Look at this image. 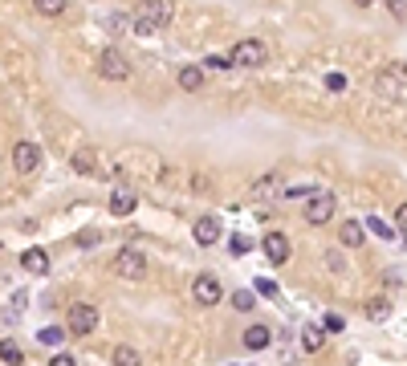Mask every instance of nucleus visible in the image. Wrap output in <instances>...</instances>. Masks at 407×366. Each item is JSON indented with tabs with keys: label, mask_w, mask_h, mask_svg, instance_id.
Here are the masks:
<instances>
[{
	"label": "nucleus",
	"mask_w": 407,
	"mask_h": 366,
	"mask_svg": "<svg viewBox=\"0 0 407 366\" xmlns=\"http://www.w3.org/2000/svg\"><path fill=\"white\" fill-rule=\"evenodd\" d=\"M114 273L123 277V281H143V277H147V257H143L138 248H123V252L114 257Z\"/></svg>",
	"instance_id": "obj_7"
},
{
	"label": "nucleus",
	"mask_w": 407,
	"mask_h": 366,
	"mask_svg": "<svg viewBox=\"0 0 407 366\" xmlns=\"http://www.w3.org/2000/svg\"><path fill=\"white\" fill-rule=\"evenodd\" d=\"M257 293H265V297H277V281L261 277V281H257Z\"/></svg>",
	"instance_id": "obj_32"
},
{
	"label": "nucleus",
	"mask_w": 407,
	"mask_h": 366,
	"mask_svg": "<svg viewBox=\"0 0 407 366\" xmlns=\"http://www.w3.org/2000/svg\"><path fill=\"white\" fill-rule=\"evenodd\" d=\"M176 82H180V90H187V94L204 90V69H200V65H183L180 74H176Z\"/></svg>",
	"instance_id": "obj_16"
},
{
	"label": "nucleus",
	"mask_w": 407,
	"mask_h": 366,
	"mask_svg": "<svg viewBox=\"0 0 407 366\" xmlns=\"http://www.w3.org/2000/svg\"><path fill=\"white\" fill-rule=\"evenodd\" d=\"M37 338H41L45 346H57V342H65V330H57V325H45V330H41Z\"/></svg>",
	"instance_id": "obj_25"
},
{
	"label": "nucleus",
	"mask_w": 407,
	"mask_h": 366,
	"mask_svg": "<svg viewBox=\"0 0 407 366\" xmlns=\"http://www.w3.org/2000/svg\"><path fill=\"white\" fill-rule=\"evenodd\" d=\"M114 366H143V354L135 346H114Z\"/></svg>",
	"instance_id": "obj_19"
},
{
	"label": "nucleus",
	"mask_w": 407,
	"mask_h": 366,
	"mask_svg": "<svg viewBox=\"0 0 407 366\" xmlns=\"http://www.w3.org/2000/svg\"><path fill=\"white\" fill-rule=\"evenodd\" d=\"M228 57H232V65H240V69H261V65H265V57H269V49L261 45L257 37H244V41H236V45H232Z\"/></svg>",
	"instance_id": "obj_4"
},
{
	"label": "nucleus",
	"mask_w": 407,
	"mask_h": 366,
	"mask_svg": "<svg viewBox=\"0 0 407 366\" xmlns=\"http://www.w3.org/2000/svg\"><path fill=\"white\" fill-rule=\"evenodd\" d=\"M240 342H244V350H253V354H257V350H265V346L273 342V330H269V325H249V330L240 334Z\"/></svg>",
	"instance_id": "obj_14"
},
{
	"label": "nucleus",
	"mask_w": 407,
	"mask_h": 366,
	"mask_svg": "<svg viewBox=\"0 0 407 366\" xmlns=\"http://www.w3.org/2000/svg\"><path fill=\"white\" fill-rule=\"evenodd\" d=\"M375 90L379 94H407V61H391L387 69L375 74Z\"/></svg>",
	"instance_id": "obj_6"
},
{
	"label": "nucleus",
	"mask_w": 407,
	"mask_h": 366,
	"mask_svg": "<svg viewBox=\"0 0 407 366\" xmlns=\"http://www.w3.org/2000/svg\"><path fill=\"white\" fill-rule=\"evenodd\" d=\"M366 232H375L379 240H391V236H395V232H391V224H383L379 216H371V220H366Z\"/></svg>",
	"instance_id": "obj_24"
},
{
	"label": "nucleus",
	"mask_w": 407,
	"mask_h": 366,
	"mask_svg": "<svg viewBox=\"0 0 407 366\" xmlns=\"http://www.w3.org/2000/svg\"><path fill=\"white\" fill-rule=\"evenodd\" d=\"M326 90L342 94V90H346V78H342V74H326Z\"/></svg>",
	"instance_id": "obj_27"
},
{
	"label": "nucleus",
	"mask_w": 407,
	"mask_h": 366,
	"mask_svg": "<svg viewBox=\"0 0 407 366\" xmlns=\"http://www.w3.org/2000/svg\"><path fill=\"white\" fill-rule=\"evenodd\" d=\"M176 21V4L171 0H138L135 8V29L138 33H159Z\"/></svg>",
	"instance_id": "obj_1"
},
{
	"label": "nucleus",
	"mask_w": 407,
	"mask_h": 366,
	"mask_svg": "<svg viewBox=\"0 0 407 366\" xmlns=\"http://www.w3.org/2000/svg\"><path fill=\"white\" fill-rule=\"evenodd\" d=\"M0 363L4 366H21L25 363V350H21L12 338H4V342H0Z\"/></svg>",
	"instance_id": "obj_18"
},
{
	"label": "nucleus",
	"mask_w": 407,
	"mask_h": 366,
	"mask_svg": "<svg viewBox=\"0 0 407 366\" xmlns=\"http://www.w3.org/2000/svg\"><path fill=\"white\" fill-rule=\"evenodd\" d=\"M334 212H338V200H334L330 191H314V195L306 200V208H302V216H306V224H314V228H322V224H330V220H334Z\"/></svg>",
	"instance_id": "obj_3"
},
{
	"label": "nucleus",
	"mask_w": 407,
	"mask_h": 366,
	"mask_svg": "<svg viewBox=\"0 0 407 366\" xmlns=\"http://www.w3.org/2000/svg\"><path fill=\"white\" fill-rule=\"evenodd\" d=\"M191 236H196V244H200V248H212V244L225 236V224H220L216 216H200V220L191 224Z\"/></svg>",
	"instance_id": "obj_10"
},
{
	"label": "nucleus",
	"mask_w": 407,
	"mask_h": 366,
	"mask_svg": "<svg viewBox=\"0 0 407 366\" xmlns=\"http://www.w3.org/2000/svg\"><path fill=\"white\" fill-rule=\"evenodd\" d=\"M387 314H391V301H387V297H371V301H366V318L371 321H383Z\"/></svg>",
	"instance_id": "obj_20"
},
{
	"label": "nucleus",
	"mask_w": 407,
	"mask_h": 366,
	"mask_svg": "<svg viewBox=\"0 0 407 366\" xmlns=\"http://www.w3.org/2000/svg\"><path fill=\"white\" fill-rule=\"evenodd\" d=\"M138 208V195L131 183H114V191H110V216H131Z\"/></svg>",
	"instance_id": "obj_11"
},
{
	"label": "nucleus",
	"mask_w": 407,
	"mask_h": 366,
	"mask_svg": "<svg viewBox=\"0 0 407 366\" xmlns=\"http://www.w3.org/2000/svg\"><path fill=\"white\" fill-rule=\"evenodd\" d=\"M342 325L346 321L338 318V314H326V321H322V330H330V334H342Z\"/></svg>",
	"instance_id": "obj_29"
},
{
	"label": "nucleus",
	"mask_w": 407,
	"mask_h": 366,
	"mask_svg": "<svg viewBox=\"0 0 407 366\" xmlns=\"http://www.w3.org/2000/svg\"><path fill=\"white\" fill-rule=\"evenodd\" d=\"M338 240H342V248H362V244H366V224L346 220V224L338 228Z\"/></svg>",
	"instance_id": "obj_15"
},
{
	"label": "nucleus",
	"mask_w": 407,
	"mask_h": 366,
	"mask_svg": "<svg viewBox=\"0 0 407 366\" xmlns=\"http://www.w3.org/2000/svg\"><path fill=\"white\" fill-rule=\"evenodd\" d=\"M98 305H90V301H78V305H70L65 310V330L70 334H78V338H86V334H94L98 330Z\"/></svg>",
	"instance_id": "obj_2"
},
{
	"label": "nucleus",
	"mask_w": 407,
	"mask_h": 366,
	"mask_svg": "<svg viewBox=\"0 0 407 366\" xmlns=\"http://www.w3.org/2000/svg\"><path fill=\"white\" fill-rule=\"evenodd\" d=\"M74 167H78L82 175H90V171H94V155H90V151H78V155H74Z\"/></svg>",
	"instance_id": "obj_26"
},
{
	"label": "nucleus",
	"mask_w": 407,
	"mask_h": 366,
	"mask_svg": "<svg viewBox=\"0 0 407 366\" xmlns=\"http://www.w3.org/2000/svg\"><path fill=\"white\" fill-rule=\"evenodd\" d=\"M322 342H326V330H322V325H306V330H302V350H306V354H317Z\"/></svg>",
	"instance_id": "obj_17"
},
{
	"label": "nucleus",
	"mask_w": 407,
	"mask_h": 366,
	"mask_svg": "<svg viewBox=\"0 0 407 366\" xmlns=\"http://www.w3.org/2000/svg\"><path fill=\"white\" fill-rule=\"evenodd\" d=\"M228 244H232V257H244V252H249V248H253V244H249V240H244V236H232V240H228Z\"/></svg>",
	"instance_id": "obj_30"
},
{
	"label": "nucleus",
	"mask_w": 407,
	"mask_h": 366,
	"mask_svg": "<svg viewBox=\"0 0 407 366\" xmlns=\"http://www.w3.org/2000/svg\"><path fill=\"white\" fill-rule=\"evenodd\" d=\"M351 4H359V8H371V0H351Z\"/></svg>",
	"instance_id": "obj_35"
},
{
	"label": "nucleus",
	"mask_w": 407,
	"mask_h": 366,
	"mask_svg": "<svg viewBox=\"0 0 407 366\" xmlns=\"http://www.w3.org/2000/svg\"><path fill=\"white\" fill-rule=\"evenodd\" d=\"M98 74L106 82H127L131 78V61L118 49H98Z\"/></svg>",
	"instance_id": "obj_5"
},
{
	"label": "nucleus",
	"mask_w": 407,
	"mask_h": 366,
	"mask_svg": "<svg viewBox=\"0 0 407 366\" xmlns=\"http://www.w3.org/2000/svg\"><path fill=\"white\" fill-rule=\"evenodd\" d=\"M21 269H25V273H33V277H45L49 273L45 248H25V252H21Z\"/></svg>",
	"instance_id": "obj_13"
},
{
	"label": "nucleus",
	"mask_w": 407,
	"mask_h": 366,
	"mask_svg": "<svg viewBox=\"0 0 407 366\" xmlns=\"http://www.w3.org/2000/svg\"><path fill=\"white\" fill-rule=\"evenodd\" d=\"M106 29H110V33H127V29H131V17H127V12H114V17H106Z\"/></svg>",
	"instance_id": "obj_23"
},
{
	"label": "nucleus",
	"mask_w": 407,
	"mask_h": 366,
	"mask_svg": "<svg viewBox=\"0 0 407 366\" xmlns=\"http://www.w3.org/2000/svg\"><path fill=\"white\" fill-rule=\"evenodd\" d=\"M387 12H391L395 21H407V0H387Z\"/></svg>",
	"instance_id": "obj_28"
},
{
	"label": "nucleus",
	"mask_w": 407,
	"mask_h": 366,
	"mask_svg": "<svg viewBox=\"0 0 407 366\" xmlns=\"http://www.w3.org/2000/svg\"><path fill=\"white\" fill-rule=\"evenodd\" d=\"M395 228H399V236H407V204L395 212Z\"/></svg>",
	"instance_id": "obj_34"
},
{
	"label": "nucleus",
	"mask_w": 407,
	"mask_h": 366,
	"mask_svg": "<svg viewBox=\"0 0 407 366\" xmlns=\"http://www.w3.org/2000/svg\"><path fill=\"white\" fill-rule=\"evenodd\" d=\"M33 8L41 17H65V0H33Z\"/></svg>",
	"instance_id": "obj_21"
},
{
	"label": "nucleus",
	"mask_w": 407,
	"mask_h": 366,
	"mask_svg": "<svg viewBox=\"0 0 407 366\" xmlns=\"http://www.w3.org/2000/svg\"><path fill=\"white\" fill-rule=\"evenodd\" d=\"M49 366H78V358H74V354H53Z\"/></svg>",
	"instance_id": "obj_33"
},
{
	"label": "nucleus",
	"mask_w": 407,
	"mask_h": 366,
	"mask_svg": "<svg viewBox=\"0 0 407 366\" xmlns=\"http://www.w3.org/2000/svg\"><path fill=\"white\" fill-rule=\"evenodd\" d=\"M191 297H196L200 305H220V297H225V285H220V277L200 273L196 281H191Z\"/></svg>",
	"instance_id": "obj_8"
},
{
	"label": "nucleus",
	"mask_w": 407,
	"mask_h": 366,
	"mask_svg": "<svg viewBox=\"0 0 407 366\" xmlns=\"http://www.w3.org/2000/svg\"><path fill=\"white\" fill-rule=\"evenodd\" d=\"M204 69H232V57H208Z\"/></svg>",
	"instance_id": "obj_31"
},
{
	"label": "nucleus",
	"mask_w": 407,
	"mask_h": 366,
	"mask_svg": "<svg viewBox=\"0 0 407 366\" xmlns=\"http://www.w3.org/2000/svg\"><path fill=\"white\" fill-rule=\"evenodd\" d=\"M12 167H17V175H33L41 167V147L37 142H17L12 147Z\"/></svg>",
	"instance_id": "obj_9"
},
{
	"label": "nucleus",
	"mask_w": 407,
	"mask_h": 366,
	"mask_svg": "<svg viewBox=\"0 0 407 366\" xmlns=\"http://www.w3.org/2000/svg\"><path fill=\"white\" fill-rule=\"evenodd\" d=\"M261 252L269 257V265H285V261H289V236H285V232H269V236L261 240Z\"/></svg>",
	"instance_id": "obj_12"
},
{
	"label": "nucleus",
	"mask_w": 407,
	"mask_h": 366,
	"mask_svg": "<svg viewBox=\"0 0 407 366\" xmlns=\"http://www.w3.org/2000/svg\"><path fill=\"white\" fill-rule=\"evenodd\" d=\"M253 305H257V297H253L249 289H236V293H232V310H240V314H249Z\"/></svg>",
	"instance_id": "obj_22"
}]
</instances>
